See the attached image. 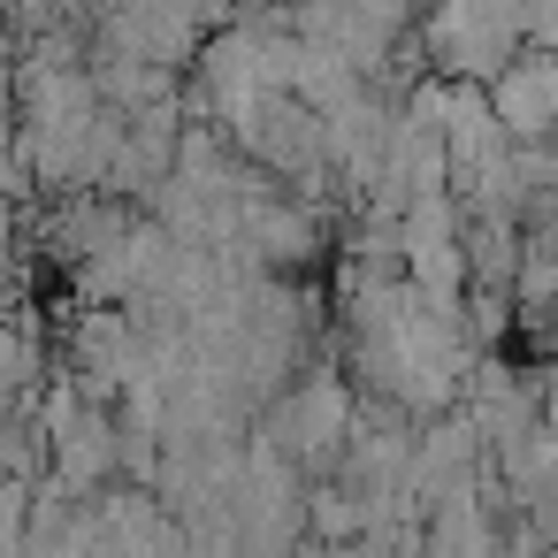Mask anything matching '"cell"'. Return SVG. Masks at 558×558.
I'll return each instance as SVG.
<instances>
[{"mask_svg":"<svg viewBox=\"0 0 558 558\" xmlns=\"http://www.w3.org/2000/svg\"><path fill=\"white\" fill-rule=\"evenodd\" d=\"M344 436H352V398H344V383H306V390L283 405V421H276L283 459H306V466H337Z\"/></svg>","mask_w":558,"mask_h":558,"instance_id":"6da1fadb","label":"cell"}]
</instances>
